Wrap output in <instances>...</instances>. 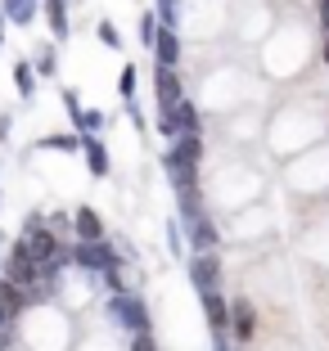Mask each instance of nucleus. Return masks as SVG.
<instances>
[{"label":"nucleus","instance_id":"1","mask_svg":"<svg viewBox=\"0 0 329 351\" xmlns=\"http://www.w3.org/2000/svg\"><path fill=\"white\" fill-rule=\"evenodd\" d=\"M198 158H203V145L198 135H172V149L163 154V167H167V180L176 189L194 185V171H198Z\"/></svg>","mask_w":329,"mask_h":351},{"label":"nucleus","instance_id":"2","mask_svg":"<svg viewBox=\"0 0 329 351\" xmlns=\"http://www.w3.org/2000/svg\"><path fill=\"white\" fill-rule=\"evenodd\" d=\"M109 320H113L117 329L144 333L149 329V306H144L135 293H113V302H109Z\"/></svg>","mask_w":329,"mask_h":351},{"label":"nucleus","instance_id":"3","mask_svg":"<svg viewBox=\"0 0 329 351\" xmlns=\"http://www.w3.org/2000/svg\"><path fill=\"white\" fill-rule=\"evenodd\" d=\"M181 234H190V248L194 252H216V243H221V234H216L212 217H207L203 207H194V212L181 217Z\"/></svg>","mask_w":329,"mask_h":351},{"label":"nucleus","instance_id":"4","mask_svg":"<svg viewBox=\"0 0 329 351\" xmlns=\"http://www.w3.org/2000/svg\"><path fill=\"white\" fill-rule=\"evenodd\" d=\"M72 261L82 270H104V266H113L117 261V252L109 248V239H77V248L68 252Z\"/></svg>","mask_w":329,"mask_h":351},{"label":"nucleus","instance_id":"5","mask_svg":"<svg viewBox=\"0 0 329 351\" xmlns=\"http://www.w3.org/2000/svg\"><path fill=\"white\" fill-rule=\"evenodd\" d=\"M154 95H158V113H172L176 104L185 99V90H181V77H176V68H167V63H158V68H154Z\"/></svg>","mask_w":329,"mask_h":351},{"label":"nucleus","instance_id":"6","mask_svg":"<svg viewBox=\"0 0 329 351\" xmlns=\"http://www.w3.org/2000/svg\"><path fill=\"white\" fill-rule=\"evenodd\" d=\"M41 279V266L27 257V248H23V239L10 248V284H19V289H32Z\"/></svg>","mask_w":329,"mask_h":351},{"label":"nucleus","instance_id":"7","mask_svg":"<svg viewBox=\"0 0 329 351\" xmlns=\"http://www.w3.org/2000/svg\"><path fill=\"white\" fill-rule=\"evenodd\" d=\"M190 279H194L198 293L216 289V279H221V261H216V252H194V257H190Z\"/></svg>","mask_w":329,"mask_h":351},{"label":"nucleus","instance_id":"8","mask_svg":"<svg viewBox=\"0 0 329 351\" xmlns=\"http://www.w3.org/2000/svg\"><path fill=\"white\" fill-rule=\"evenodd\" d=\"M23 248H27V257L41 266V261L54 257V248H59V239L50 234V230H41L36 221H27V234H23Z\"/></svg>","mask_w":329,"mask_h":351},{"label":"nucleus","instance_id":"9","mask_svg":"<svg viewBox=\"0 0 329 351\" xmlns=\"http://www.w3.org/2000/svg\"><path fill=\"white\" fill-rule=\"evenodd\" d=\"M77 149H82L86 162H91V176H109V149H104L91 131H77Z\"/></svg>","mask_w":329,"mask_h":351},{"label":"nucleus","instance_id":"10","mask_svg":"<svg viewBox=\"0 0 329 351\" xmlns=\"http://www.w3.org/2000/svg\"><path fill=\"white\" fill-rule=\"evenodd\" d=\"M149 50H154V59L167 63V68H176V63H181V41H176V32H172V27H158V32H154V41H149Z\"/></svg>","mask_w":329,"mask_h":351},{"label":"nucleus","instance_id":"11","mask_svg":"<svg viewBox=\"0 0 329 351\" xmlns=\"http://www.w3.org/2000/svg\"><path fill=\"white\" fill-rule=\"evenodd\" d=\"M0 14H5L14 27H32V23H36V0H0Z\"/></svg>","mask_w":329,"mask_h":351},{"label":"nucleus","instance_id":"12","mask_svg":"<svg viewBox=\"0 0 329 351\" xmlns=\"http://www.w3.org/2000/svg\"><path fill=\"white\" fill-rule=\"evenodd\" d=\"M163 117H172V126H176V135H198V108L190 99H181L172 108V113H163Z\"/></svg>","mask_w":329,"mask_h":351},{"label":"nucleus","instance_id":"13","mask_svg":"<svg viewBox=\"0 0 329 351\" xmlns=\"http://www.w3.org/2000/svg\"><path fill=\"white\" fill-rule=\"evenodd\" d=\"M203 311H207V324H212V329H230V306L216 289L203 293Z\"/></svg>","mask_w":329,"mask_h":351},{"label":"nucleus","instance_id":"14","mask_svg":"<svg viewBox=\"0 0 329 351\" xmlns=\"http://www.w3.org/2000/svg\"><path fill=\"white\" fill-rule=\"evenodd\" d=\"M72 226H77V239H104V226H100V217H95L91 207H77Z\"/></svg>","mask_w":329,"mask_h":351},{"label":"nucleus","instance_id":"15","mask_svg":"<svg viewBox=\"0 0 329 351\" xmlns=\"http://www.w3.org/2000/svg\"><path fill=\"white\" fill-rule=\"evenodd\" d=\"M45 14H50V32L54 36H68V10H63V0H45Z\"/></svg>","mask_w":329,"mask_h":351},{"label":"nucleus","instance_id":"16","mask_svg":"<svg viewBox=\"0 0 329 351\" xmlns=\"http://www.w3.org/2000/svg\"><path fill=\"white\" fill-rule=\"evenodd\" d=\"M0 306L10 311V320L23 311V289H19V284H5V279H0Z\"/></svg>","mask_w":329,"mask_h":351},{"label":"nucleus","instance_id":"17","mask_svg":"<svg viewBox=\"0 0 329 351\" xmlns=\"http://www.w3.org/2000/svg\"><path fill=\"white\" fill-rule=\"evenodd\" d=\"M158 27H172L176 32V23H181V0H158Z\"/></svg>","mask_w":329,"mask_h":351},{"label":"nucleus","instance_id":"18","mask_svg":"<svg viewBox=\"0 0 329 351\" xmlns=\"http://www.w3.org/2000/svg\"><path fill=\"white\" fill-rule=\"evenodd\" d=\"M230 324L248 338V333H253V306H248V302H235V306H230Z\"/></svg>","mask_w":329,"mask_h":351},{"label":"nucleus","instance_id":"19","mask_svg":"<svg viewBox=\"0 0 329 351\" xmlns=\"http://www.w3.org/2000/svg\"><path fill=\"white\" fill-rule=\"evenodd\" d=\"M54 68H59L54 50H50V45H41V50H36V73H41V77H54Z\"/></svg>","mask_w":329,"mask_h":351},{"label":"nucleus","instance_id":"20","mask_svg":"<svg viewBox=\"0 0 329 351\" xmlns=\"http://www.w3.org/2000/svg\"><path fill=\"white\" fill-rule=\"evenodd\" d=\"M72 126H77V131H100V126H104V113H95V108H82Z\"/></svg>","mask_w":329,"mask_h":351},{"label":"nucleus","instance_id":"21","mask_svg":"<svg viewBox=\"0 0 329 351\" xmlns=\"http://www.w3.org/2000/svg\"><path fill=\"white\" fill-rule=\"evenodd\" d=\"M41 149H63V154H72V149H77V135H50V140H41Z\"/></svg>","mask_w":329,"mask_h":351},{"label":"nucleus","instance_id":"22","mask_svg":"<svg viewBox=\"0 0 329 351\" xmlns=\"http://www.w3.org/2000/svg\"><path fill=\"white\" fill-rule=\"evenodd\" d=\"M14 82H19V95H32V82H36V77H32L27 63H19V68H14Z\"/></svg>","mask_w":329,"mask_h":351},{"label":"nucleus","instance_id":"23","mask_svg":"<svg viewBox=\"0 0 329 351\" xmlns=\"http://www.w3.org/2000/svg\"><path fill=\"white\" fill-rule=\"evenodd\" d=\"M100 41L109 45V50H122V36H117V27H109V23H100Z\"/></svg>","mask_w":329,"mask_h":351},{"label":"nucleus","instance_id":"24","mask_svg":"<svg viewBox=\"0 0 329 351\" xmlns=\"http://www.w3.org/2000/svg\"><path fill=\"white\" fill-rule=\"evenodd\" d=\"M104 284H109L113 293H122V266H117V261H113V266H104Z\"/></svg>","mask_w":329,"mask_h":351},{"label":"nucleus","instance_id":"25","mask_svg":"<svg viewBox=\"0 0 329 351\" xmlns=\"http://www.w3.org/2000/svg\"><path fill=\"white\" fill-rule=\"evenodd\" d=\"M154 32H158V19H154V10H149V14L140 19V41L149 45V41H154Z\"/></svg>","mask_w":329,"mask_h":351},{"label":"nucleus","instance_id":"26","mask_svg":"<svg viewBox=\"0 0 329 351\" xmlns=\"http://www.w3.org/2000/svg\"><path fill=\"white\" fill-rule=\"evenodd\" d=\"M122 99H135V68H122Z\"/></svg>","mask_w":329,"mask_h":351},{"label":"nucleus","instance_id":"27","mask_svg":"<svg viewBox=\"0 0 329 351\" xmlns=\"http://www.w3.org/2000/svg\"><path fill=\"white\" fill-rule=\"evenodd\" d=\"M131 351H158V347H154V338H149V329H144V333H135Z\"/></svg>","mask_w":329,"mask_h":351},{"label":"nucleus","instance_id":"28","mask_svg":"<svg viewBox=\"0 0 329 351\" xmlns=\"http://www.w3.org/2000/svg\"><path fill=\"white\" fill-rule=\"evenodd\" d=\"M63 108H68V117L77 122V113H82V104H77V95H72V90H63Z\"/></svg>","mask_w":329,"mask_h":351},{"label":"nucleus","instance_id":"29","mask_svg":"<svg viewBox=\"0 0 329 351\" xmlns=\"http://www.w3.org/2000/svg\"><path fill=\"white\" fill-rule=\"evenodd\" d=\"M10 131H14V117H10V113H0V140H10Z\"/></svg>","mask_w":329,"mask_h":351},{"label":"nucleus","instance_id":"30","mask_svg":"<svg viewBox=\"0 0 329 351\" xmlns=\"http://www.w3.org/2000/svg\"><path fill=\"white\" fill-rule=\"evenodd\" d=\"M10 347H14V329L5 324V329H0V351H10Z\"/></svg>","mask_w":329,"mask_h":351},{"label":"nucleus","instance_id":"31","mask_svg":"<svg viewBox=\"0 0 329 351\" xmlns=\"http://www.w3.org/2000/svg\"><path fill=\"white\" fill-rule=\"evenodd\" d=\"M320 23L329 27V0H320Z\"/></svg>","mask_w":329,"mask_h":351},{"label":"nucleus","instance_id":"32","mask_svg":"<svg viewBox=\"0 0 329 351\" xmlns=\"http://www.w3.org/2000/svg\"><path fill=\"white\" fill-rule=\"evenodd\" d=\"M5 324H10V311H5V306H0V329H5Z\"/></svg>","mask_w":329,"mask_h":351},{"label":"nucleus","instance_id":"33","mask_svg":"<svg viewBox=\"0 0 329 351\" xmlns=\"http://www.w3.org/2000/svg\"><path fill=\"white\" fill-rule=\"evenodd\" d=\"M325 63H329V41H325Z\"/></svg>","mask_w":329,"mask_h":351},{"label":"nucleus","instance_id":"34","mask_svg":"<svg viewBox=\"0 0 329 351\" xmlns=\"http://www.w3.org/2000/svg\"><path fill=\"white\" fill-rule=\"evenodd\" d=\"M0 27H5V14H0Z\"/></svg>","mask_w":329,"mask_h":351},{"label":"nucleus","instance_id":"35","mask_svg":"<svg viewBox=\"0 0 329 351\" xmlns=\"http://www.w3.org/2000/svg\"><path fill=\"white\" fill-rule=\"evenodd\" d=\"M0 248H5V234H0Z\"/></svg>","mask_w":329,"mask_h":351}]
</instances>
